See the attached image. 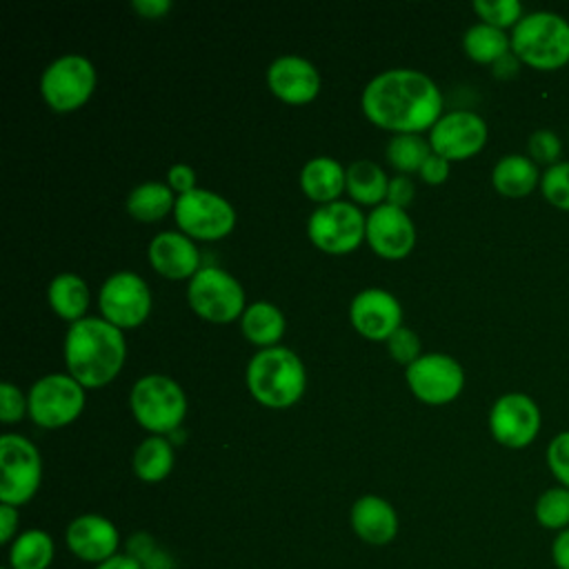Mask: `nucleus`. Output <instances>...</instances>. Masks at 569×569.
<instances>
[{
    "label": "nucleus",
    "mask_w": 569,
    "mask_h": 569,
    "mask_svg": "<svg viewBox=\"0 0 569 569\" xmlns=\"http://www.w3.org/2000/svg\"><path fill=\"white\" fill-rule=\"evenodd\" d=\"M365 116L380 129L420 133L442 116L438 84L418 69H387L373 76L360 98Z\"/></svg>",
    "instance_id": "f257e3e1"
},
{
    "label": "nucleus",
    "mask_w": 569,
    "mask_h": 569,
    "mask_svg": "<svg viewBox=\"0 0 569 569\" xmlns=\"http://www.w3.org/2000/svg\"><path fill=\"white\" fill-rule=\"evenodd\" d=\"M127 358L122 329L98 316H84L69 325L64 336L67 371L82 387H102L111 382Z\"/></svg>",
    "instance_id": "f03ea898"
},
{
    "label": "nucleus",
    "mask_w": 569,
    "mask_h": 569,
    "mask_svg": "<svg viewBox=\"0 0 569 569\" xmlns=\"http://www.w3.org/2000/svg\"><path fill=\"white\" fill-rule=\"evenodd\" d=\"M247 387L264 407H291L302 398L307 387L305 365L289 347L276 345L260 349L247 365Z\"/></svg>",
    "instance_id": "7ed1b4c3"
},
{
    "label": "nucleus",
    "mask_w": 569,
    "mask_h": 569,
    "mask_svg": "<svg viewBox=\"0 0 569 569\" xmlns=\"http://www.w3.org/2000/svg\"><path fill=\"white\" fill-rule=\"evenodd\" d=\"M511 53L531 69L569 64V20L553 11H531L511 29Z\"/></svg>",
    "instance_id": "20e7f679"
},
{
    "label": "nucleus",
    "mask_w": 569,
    "mask_h": 569,
    "mask_svg": "<svg viewBox=\"0 0 569 569\" xmlns=\"http://www.w3.org/2000/svg\"><path fill=\"white\" fill-rule=\"evenodd\" d=\"M131 411L140 427L151 436H164L180 427L187 413V396L182 387L164 373H147L131 387Z\"/></svg>",
    "instance_id": "39448f33"
},
{
    "label": "nucleus",
    "mask_w": 569,
    "mask_h": 569,
    "mask_svg": "<svg viewBox=\"0 0 569 569\" xmlns=\"http://www.w3.org/2000/svg\"><path fill=\"white\" fill-rule=\"evenodd\" d=\"M189 307L209 322H231L244 313V289L224 269L204 264L189 280L187 287Z\"/></svg>",
    "instance_id": "423d86ee"
},
{
    "label": "nucleus",
    "mask_w": 569,
    "mask_h": 569,
    "mask_svg": "<svg viewBox=\"0 0 569 569\" xmlns=\"http://www.w3.org/2000/svg\"><path fill=\"white\" fill-rule=\"evenodd\" d=\"M0 502L27 505L42 480V460L36 445L20 433L0 436Z\"/></svg>",
    "instance_id": "0eeeda50"
},
{
    "label": "nucleus",
    "mask_w": 569,
    "mask_h": 569,
    "mask_svg": "<svg viewBox=\"0 0 569 569\" xmlns=\"http://www.w3.org/2000/svg\"><path fill=\"white\" fill-rule=\"evenodd\" d=\"M96 89V67L82 53H62L47 64L40 78L44 102L53 111H73L82 107Z\"/></svg>",
    "instance_id": "6e6552de"
},
{
    "label": "nucleus",
    "mask_w": 569,
    "mask_h": 569,
    "mask_svg": "<svg viewBox=\"0 0 569 569\" xmlns=\"http://www.w3.org/2000/svg\"><path fill=\"white\" fill-rule=\"evenodd\" d=\"M365 229L367 216L353 202L347 200L318 204L307 220L309 240L320 251L333 256L353 251L365 240Z\"/></svg>",
    "instance_id": "1a4fd4ad"
},
{
    "label": "nucleus",
    "mask_w": 569,
    "mask_h": 569,
    "mask_svg": "<svg viewBox=\"0 0 569 569\" xmlns=\"http://www.w3.org/2000/svg\"><path fill=\"white\" fill-rule=\"evenodd\" d=\"M27 402L36 425L58 429L80 416L84 407V387L71 373H47L31 385Z\"/></svg>",
    "instance_id": "9d476101"
},
{
    "label": "nucleus",
    "mask_w": 569,
    "mask_h": 569,
    "mask_svg": "<svg viewBox=\"0 0 569 569\" xmlns=\"http://www.w3.org/2000/svg\"><path fill=\"white\" fill-rule=\"evenodd\" d=\"M173 216L180 231L196 240L224 238L236 224L233 204L224 196L200 187L178 196Z\"/></svg>",
    "instance_id": "9b49d317"
},
{
    "label": "nucleus",
    "mask_w": 569,
    "mask_h": 569,
    "mask_svg": "<svg viewBox=\"0 0 569 569\" xmlns=\"http://www.w3.org/2000/svg\"><path fill=\"white\" fill-rule=\"evenodd\" d=\"M542 427V413L536 400L522 391L502 393L489 411V431L507 449L529 447Z\"/></svg>",
    "instance_id": "f8f14e48"
},
{
    "label": "nucleus",
    "mask_w": 569,
    "mask_h": 569,
    "mask_svg": "<svg viewBox=\"0 0 569 569\" xmlns=\"http://www.w3.org/2000/svg\"><path fill=\"white\" fill-rule=\"evenodd\" d=\"M102 318L118 329H131L147 320L151 311V291L136 271L111 273L98 293Z\"/></svg>",
    "instance_id": "ddd939ff"
},
{
    "label": "nucleus",
    "mask_w": 569,
    "mask_h": 569,
    "mask_svg": "<svg viewBox=\"0 0 569 569\" xmlns=\"http://www.w3.org/2000/svg\"><path fill=\"white\" fill-rule=\"evenodd\" d=\"M407 385L413 396L427 405H445L458 398L465 387L460 362L447 353H422L407 367Z\"/></svg>",
    "instance_id": "4468645a"
},
{
    "label": "nucleus",
    "mask_w": 569,
    "mask_h": 569,
    "mask_svg": "<svg viewBox=\"0 0 569 569\" xmlns=\"http://www.w3.org/2000/svg\"><path fill=\"white\" fill-rule=\"evenodd\" d=\"M489 129L482 116L469 109L447 111L429 129L431 151L447 160H465L476 156L487 142Z\"/></svg>",
    "instance_id": "2eb2a0df"
},
{
    "label": "nucleus",
    "mask_w": 569,
    "mask_h": 569,
    "mask_svg": "<svg viewBox=\"0 0 569 569\" xmlns=\"http://www.w3.org/2000/svg\"><path fill=\"white\" fill-rule=\"evenodd\" d=\"M64 545L80 562L98 567L118 556L120 531L107 516L82 513L67 525Z\"/></svg>",
    "instance_id": "dca6fc26"
},
{
    "label": "nucleus",
    "mask_w": 569,
    "mask_h": 569,
    "mask_svg": "<svg viewBox=\"0 0 569 569\" xmlns=\"http://www.w3.org/2000/svg\"><path fill=\"white\" fill-rule=\"evenodd\" d=\"M365 238L378 256L398 260L413 249L416 227L405 209L382 202L367 216Z\"/></svg>",
    "instance_id": "f3484780"
},
{
    "label": "nucleus",
    "mask_w": 569,
    "mask_h": 569,
    "mask_svg": "<svg viewBox=\"0 0 569 569\" xmlns=\"http://www.w3.org/2000/svg\"><path fill=\"white\" fill-rule=\"evenodd\" d=\"M349 320L365 338L387 340L398 327H402V307L391 291L369 287L353 296L349 305Z\"/></svg>",
    "instance_id": "a211bd4d"
},
{
    "label": "nucleus",
    "mask_w": 569,
    "mask_h": 569,
    "mask_svg": "<svg viewBox=\"0 0 569 569\" xmlns=\"http://www.w3.org/2000/svg\"><path fill=\"white\" fill-rule=\"evenodd\" d=\"M267 84L280 100L302 104L318 96L320 73L307 58L298 53H284L269 64Z\"/></svg>",
    "instance_id": "6ab92c4d"
},
{
    "label": "nucleus",
    "mask_w": 569,
    "mask_h": 569,
    "mask_svg": "<svg viewBox=\"0 0 569 569\" xmlns=\"http://www.w3.org/2000/svg\"><path fill=\"white\" fill-rule=\"evenodd\" d=\"M151 267L171 280L193 278L200 269V251L182 231H160L149 242Z\"/></svg>",
    "instance_id": "aec40b11"
},
{
    "label": "nucleus",
    "mask_w": 569,
    "mask_h": 569,
    "mask_svg": "<svg viewBox=\"0 0 569 569\" xmlns=\"http://www.w3.org/2000/svg\"><path fill=\"white\" fill-rule=\"evenodd\" d=\"M349 525H351L353 533L371 547H385V545L393 542V538L398 536V527H400L393 505L373 493L360 496L351 505Z\"/></svg>",
    "instance_id": "412c9836"
},
{
    "label": "nucleus",
    "mask_w": 569,
    "mask_h": 569,
    "mask_svg": "<svg viewBox=\"0 0 569 569\" xmlns=\"http://www.w3.org/2000/svg\"><path fill=\"white\" fill-rule=\"evenodd\" d=\"M300 187L318 204L340 200L338 196L347 189V169L331 156H316L305 162Z\"/></svg>",
    "instance_id": "4be33fe9"
},
{
    "label": "nucleus",
    "mask_w": 569,
    "mask_h": 569,
    "mask_svg": "<svg viewBox=\"0 0 569 569\" xmlns=\"http://www.w3.org/2000/svg\"><path fill=\"white\" fill-rule=\"evenodd\" d=\"M540 178L538 164L522 153L502 156L491 171V184L505 198L529 196L536 187H540Z\"/></svg>",
    "instance_id": "5701e85b"
},
{
    "label": "nucleus",
    "mask_w": 569,
    "mask_h": 569,
    "mask_svg": "<svg viewBox=\"0 0 569 569\" xmlns=\"http://www.w3.org/2000/svg\"><path fill=\"white\" fill-rule=\"evenodd\" d=\"M240 327L242 333L249 342L267 349V347H276L278 340L284 333V313L280 311V307H276L273 302L267 300H256L251 305H247L244 313L240 316Z\"/></svg>",
    "instance_id": "b1692460"
},
{
    "label": "nucleus",
    "mask_w": 569,
    "mask_h": 569,
    "mask_svg": "<svg viewBox=\"0 0 569 569\" xmlns=\"http://www.w3.org/2000/svg\"><path fill=\"white\" fill-rule=\"evenodd\" d=\"M89 287L78 273H58L47 287V300L51 309L64 320H82L89 307Z\"/></svg>",
    "instance_id": "393cba45"
},
{
    "label": "nucleus",
    "mask_w": 569,
    "mask_h": 569,
    "mask_svg": "<svg viewBox=\"0 0 569 569\" xmlns=\"http://www.w3.org/2000/svg\"><path fill=\"white\" fill-rule=\"evenodd\" d=\"M56 556V542L44 529H24L9 545L7 560L11 569H49Z\"/></svg>",
    "instance_id": "a878e982"
},
{
    "label": "nucleus",
    "mask_w": 569,
    "mask_h": 569,
    "mask_svg": "<svg viewBox=\"0 0 569 569\" xmlns=\"http://www.w3.org/2000/svg\"><path fill=\"white\" fill-rule=\"evenodd\" d=\"M178 196H173V189L158 180H147L138 187H133L127 196V211L142 222H156L164 218L176 207Z\"/></svg>",
    "instance_id": "bb28decb"
},
{
    "label": "nucleus",
    "mask_w": 569,
    "mask_h": 569,
    "mask_svg": "<svg viewBox=\"0 0 569 569\" xmlns=\"http://www.w3.org/2000/svg\"><path fill=\"white\" fill-rule=\"evenodd\" d=\"M173 469V447L164 436L144 438L133 451V473L142 482H160Z\"/></svg>",
    "instance_id": "cd10ccee"
},
{
    "label": "nucleus",
    "mask_w": 569,
    "mask_h": 569,
    "mask_svg": "<svg viewBox=\"0 0 569 569\" xmlns=\"http://www.w3.org/2000/svg\"><path fill=\"white\" fill-rule=\"evenodd\" d=\"M462 49L471 60L480 64H493L511 51V36L487 22H476L465 31Z\"/></svg>",
    "instance_id": "c85d7f7f"
},
{
    "label": "nucleus",
    "mask_w": 569,
    "mask_h": 569,
    "mask_svg": "<svg viewBox=\"0 0 569 569\" xmlns=\"http://www.w3.org/2000/svg\"><path fill=\"white\" fill-rule=\"evenodd\" d=\"M389 178L380 164L371 160H356L347 167V191L356 202L382 204L387 200Z\"/></svg>",
    "instance_id": "c756f323"
},
{
    "label": "nucleus",
    "mask_w": 569,
    "mask_h": 569,
    "mask_svg": "<svg viewBox=\"0 0 569 569\" xmlns=\"http://www.w3.org/2000/svg\"><path fill=\"white\" fill-rule=\"evenodd\" d=\"M431 144L420 133H396L387 144V160L400 171H420L425 160L431 156Z\"/></svg>",
    "instance_id": "7c9ffc66"
},
{
    "label": "nucleus",
    "mask_w": 569,
    "mask_h": 569,
    "mask_svg": "<svg viewBox=\"0 0 569 569\" xmlns=\"http://www.w3.org/2000/svg\"><path fill=\"white\" fill-rule=\"evenodd\" d=\"M533 518L542 529L562 531L569 527V489L562 485L545 489L533 505Z\"/></svg>",
    "instance_id": "2f4dec72"
},
{
    "label": "nucleus",
    "mask_w": 569,
    "mask_h": 569,
    "mask_svg": "<svg viewBox=\"0 0 569 569\" xmlns=\"http://www.w3.org/2000/svg\"><path fill=\"white\" fill-rule=\"evenodd\" d=\"M473 11L480 16V22L502 31L516 27L522 18V4L518 0H473Z\"/></svg>",
    "instance_id": "473e14b6"
},
{
    "label": "nucleus",
    "mask_w": 569,
    "mask_h": 569,
    "mask_svg": "<svg viewBox=\"0 0 569 569\" xmlns=\"http://www.w3.org/2000/svg\"><path fill=\"white\" fill-rule=\"evenodd\" d=\"M540 191L549 204L569 211V160H560L558 164L545 169Z\"/></svg>",
    "instance_id": "72a5a7b5"
},
{
    "label": "nucleus",
    "mask_w": 569,
    "mask_h": 569,
    "mask_svg": "<svg viewBox=\"0 0 569 569\" xmlns=\"http://www.w3.org/2000/svg\"><path fill=\"white\" fill-rule=\"evenodd\" d=\"M527 151H529V158L536 162V164H547V167H553L560 162V156H562V142L560 138L551 131V129H538L529 136L527 140Z\"/></svg>",
    "instance_id": "f704fd0d"
},
{
    "label": "nucleus",
    "mask_w": 569,
    "mask_h": 569,
    "mask_svg": "<svg viewBox=\"0 0 569 569\" xmlns=\"http://www.w3.org/2000/svg\"><path fill=\"white\" fill-rule=\"evenodd\" d=\"M387 351L389 356L396 360V362H402V365H411L416 362L420 356H422V345H420V338L413 329H407V327H398L387 340Z\"/></svg>",
    "instance_id": "c9c22d12"
},
{
    "label": "nucleus",
    "mask_w": 569,
    "mask_h": 569,
    "mask_svg": "<svg viewBox=\"0 0 569 569\" xmlns=\"http://www.w3.org/2000/svg\"><path fill=\"white\" fill-rule=\"evenodd\" d=\"M547 467L558 485L569 489V429L556 433L547 445Z\"/></svg>",
    "instance_id": "e433bc0d"
},
{
    "label": "nucleus",
    "mask_w": 569,
    "mask_h": 569,
    "mask_svg": "<svg viewBox=\"0 0 569 569\" xmlns=\"http://www.w3.org/2000/svg\"><path fill=\"white\" fill-rule=\"evenodd\" d=\"M24 413H29V402L27 396L11 382L0 385V420L4 422H16Z\"/></svg>",
    "instance_id": "4c0bfd02"
},
{
    "label": "nucleus",
    "mask_w": 569,
    "mask_h": 569,
    "mask_svg": "<svg viewBox=\"0 0 569 569\" xmlns=\"http://www.w3.org/2000/svg\"><path fill=\"white\" fill-rule=\"evenodd\" d=\"M413 193H416V187H413L411 178H409V176H405V173H398V176L389 178L387 200H385V202H389V204H393V207L405 209V207L413 200Z\"/></svg>",
    "instance_id": "58836bf2"
},
{
    "label": "nucleus",
    "mask_w": 569,
    "mask_h": 569,
    "mask_svg": "<svg viewBox=\"0 0 569 569\" xmlns=\"http://www.w3.org/2000/svg\"><path fill=\"white\" fill-rule=\"evenodd\" d=\"M167 184L178 193H187L191 189H196V171L193 167L184 164V162H178V164H171L169 171H167Z\"/></svg>",
    "instance_id": "ea45409f"
},
{
    "label": "nucleus",
    "mask_w": 569,
    "mask_h": 569,
    "mask_svg": "<svg viewBox=\"0 0 569 569\" xmlns=\"http://www.w3.org/2000/svg\"><path fill=\"white\" fill-rule=\"evenodd\" d=\"M418 173H420V178H422L425 182H429V184H440V182H445L447 176H449V160L442 158V156H438V153H431V156L425 160V164L420 167Z\"/></svg>",
    "instance_id": "a19ab883"
},
{
    "label": "nucleus",
    "mask_w": 569,
    "mask_h": 569,
    "mask_svg": "<svg viewBox=\"0 0 569 569\" xmlns=\"http://www.w3.org/2000/svg\"><path fill=\"white\" fill-rule=\"evenodd\" d=\"M18 525H20L18 507L0 502V542L2 545H11L16 540Z\"/></svg>",
    "instance_id": "79ce46f5"
},
{
    "label": "nucleus",
    "mask_w": 569,
    "mask_h": 569,
    "mask_svg": "<svg viewBox=\"0 0 569 569\" xmlns=\"http://www.w3.org/2000/svg\"><path fill=\"white\" fill-rule=\"evenodd\" d=\"M551 562L556 569H569V527L551 540Z\"/></svg>",
    "instance_id": "37998d69"
},
{
    "label": "nucleus",
    "mask_w": 569,
    "mask_h": 569,
    "mask_svg": "<svg viewBox=\"0 0 569 569\" xmlns=\"http://www.w3.org/2000/svg\"><path fill=\"white\" fill-rule=\"evenodd\" d=\"M131 7L144 18H162L171 9V0H133Z\"/></svg>",
    "instance_id": "c03bdc74"
},
{
    "label": "nucleus",
    "mask_w": 569,
    "mask_h": 569,
    "mask_svg": "<svg viewBox=\"0 0 569 569\" xmlns=\"http://www.w3.org/2000/svg\"><path fill=\"white\" fill-rule=\"evenodd\" d=\"M93 569H144V567H142L133 556H129V553H118V556L104 560L102 565H98V567H93Z\"/></svg>",
    "instance_id": "a18cd8bd"
},
{
    "label": "nucleus",
    "mask_w": 569,
    "mask_h": 569,
    "mask_svg": "<svg viewBox=\"0 0 569 569\" xmlns=\"http://www.w3.org/2000/svg\"><path fill=\"white\" fill-rule=\"evenodd\" d=\"M518 64H520V60L509 51V53L502 56L498 62H493V76H498V78H511V76H516Z\"/></svg>",
    "instance_id": "49530a36"
},
{
    "label": "nucleus",
    "mask_w": 569,
    "mask_h": 569,
    "mask_svg": "<svg viewBox=\"0 0 569 569\" xmlns=\"http://www.w3.org/2000/svg\"><path fill=\"white\" fill-rule=\"evenodd\" d=\"M2 569H11V567H2Z\"/></svg>",
    "instance_id": "de8ad7c7"
}]
</instances>
